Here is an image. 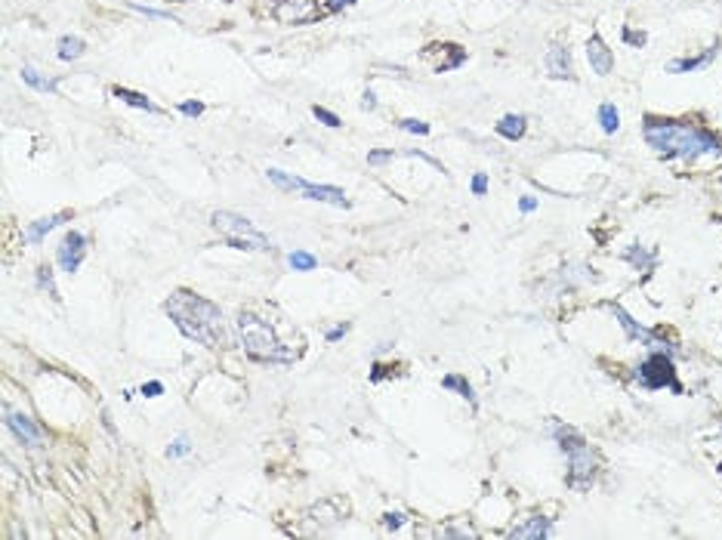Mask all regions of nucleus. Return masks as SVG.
<instances>
[{"label": "nucleus", "instance_id": "18", "mask_svg": "<svg viewBox=\"0 0 722 540\" xmlns=\"http://www.w3.org/2000/svg\"><path fill=\"white\" fill-rule=\"evenodd\" d=\"M22 80L28 87H34V90H41V93H56V87H59V80L43 78L37 68H22Z\"/></svg>", "mask_w": 722, "mask_h": 540}, {"label": "nucleus", "instance_id": "30", "mask_svg": "<svg viewBox=\"0 0 722 540\" xmlns=\"http://www.w3.org/2000/svg\"><path fill=\"white\" fill-rule=\"evenodd\" d=\"M405 522H407V516H405V512H389V516H386V528H389V531L401 528V525H405Z\"/></svg>", "mask_w": 722, "mask_h": 540}, {"label": "nucleus", "instance_id": "14", "mask_svg": "<svg viewBox=\"0 0 722 540\" xmlns=\"http://www.w3.org/2000/svg\"><path fill=\"white\" fill-rule=\"evenodd\" d=\"M68 219V213H56V216H43V219H37V222H31L28 226V232H25V238L31 241V244H41L43 241V235L50 232V228H56L59 222H65Z\"/></svg>", "mask_w": 722, "mask_h": 540}, {"label": "nucleus", "instance_id": "9", "mask_svg": "<svg viewBox=\"0 0 722 540\" xmlns=\"http://www.w3.org/2000/svg\"><path fill=\"white\" fill-rule=\"evenodd\" d=\"M84 257H87V238L81 232H68L59 247V266L65 272H78Z\"/></svg>", "mask_w": 722, "mask_h": 540}, {"label": "nucleus", "instance_id": "2", "mask_svg": "<svg viewBox=\"0 0 722 540\" xmlns=\"http://www.w3.org/2000/svg\"><path fill=\"white\" fill-rule=\"evenodd\" d=\"M645 139L655 151L673 158H701L719 151V142L707 130H698L692 124H673V120H645Z\"/></svg>", "mask_w": 722, "mask_h": 540}, {"label": "nucleus", "instance_id": "26", "mask_svg": "<svg viewBox=\"0 0 722 540\" xmlns=\"http://www.w3.org/2000/svg\"><path fill=\"white\" fill-rule=\"evenodd\" d=\"M185 454H189V435L173 438V442H170V448H167V457H185Z\"/></svg>", "mask_w": 722, "mask_h": 540}, {"label": "nucleus", "instance_id": "17", "mask_svg": "<svg viewBox=\"0 0 722 540\" xmlns=\"http://www.w3.org/2000/svg\"><path fill=\"white\" fill-rule=\"evenodd\" d=\"M114 96L120 99V102H127V105H133V108H142V111H161L155 102H149V99L142 96V93H136V90H124V87H114Z\"/></svg>", "mask_w": 722, "mask_h": 540}, {"label": "nucleus", "instance_id": "33", "mask_svg": "<svg viewBox=\"0 0 722 540\" xmlns=\"http://www.w3.org/2000/svg\"><path fill=\"white\" fill-rule=\"evenodd\" d=\"M133 10L145 12V16H155V19H173L170 12H164V10H151V6H133Z\"/></svg>", "mask_w": 722, "mask_h": 540}, {"label": "nucleus", "instance_id": "10", "mask_svg": "<svg viewBox=\"0 0 722 540\" xmlns=\"http://www.w3.org/2000/svg\"><path fill=\"white\" fill-rule=\"evenodd\" d=\"M546 72H549V78H555V80H571L574 78L571 53H568L562 43H553V47L546 50Z\"/></svg>", "mask_w": 722, "mask_h": 540}, {"label": "nucleus", "instance_id": "3", "mask_svg": "<svg viewBox=\"0 0 722 540\" xmlns=\"http://www.w3.org/2000/svg\"><path fill=\"white\" fill-rule=\"evenodd\" d=\"M238 334H241V343H244L247 355H251L253 361H272V365L281 361V365H287V361L293 358V355L281 346L278 336H275L272 324H266L263 318H257V315H241Z\"/></svg>", "mask_w": 722, "mask_h": 540}, {"label": "nucleus", "instance_id": "8", "mask_svg": "<svg viewBox=\"0 0 722 540\" xmlns=\"http://www.w3.org/2000/svg\"><path fill=\"white\" fill-rule=\"evenodd\" d=\"M608 312H611V315H615V318H617V324H621V327H624V330H627V334L633 336V340H639V343H645V346H651V349H670V343H663V340H661V336H655V334H651V330H648V327H639V324H636V321H633V318H630V315H627V312H624V309H621V306H615V303H608Z\"/></svg>", "mask_w": 722, "mask_h": 540}, {"label": "nucleus", "instance_id": "4", "mask_svg": "<svg viewBox=\"0 0 722 540\" xmlns=\"http://www.w3.org/2000/svg\"><path fill=\"white\" fill-rule=\"evenodd\" d=\"M555 442L562 444V451L568 454V463H571V475H568V485L571 488H590L593 475H596V454L590 451V444L584 442L574 426H565V423H555L553 426Z\"/></svg>", "mask_w": 722, "mask_h": 540}, {"label": "nucleus", "instance_id": "37", "mask_svg": "<svg viewBox=\"0 0 722 540\" xmlns=\"http://www.w3.org/2000/svg\"><path fill=\"white\" fill-rule=\"evenodd\" d=\"M346 3H352V0H330V6H334V10H340V6H346Z\"/></svg>", "mask_w": 722, "mask_h": 540}, {"label": "nucleus", "instance_id": "1", "mask_svg": "<svg viewBox=\"0 0 722 540\" xmlns=\"http://www.w3.org/2000/svg\"><path fill=\"white\" fill-rule=\"evenodd\" d=\"M167 315L173 324L182 330L189 340L204 343V346H220L226 336V324H222V312L210 300L191 294V290H176L167 303H164Z\"/></svg>", "mask_w": 722, "mask_h": 540}, {"label": "nucleus", "instance_id": "34", "mask_svg": "<svg viewBox=\"0 0 722 540\" xmlns=\"http://www.w3.org/2000/svg\"><path fill=\"white\" fill-rule=\"evenodd\" d=\"M346 330H349V324H340V327L328 330V343H337V340H343V336H346Z\"/></svg>", "mask_w": 722, "mask_h": 540}, {"label": "nucleus", "instance_id": "13", "mask_svg": "<svg viewBox=\"0 0 722 540\" xmlns=\"http://www.w3.org/2000/svg\"><path fill=\"white\" fill-rule=\"evenodd\" d=\"M713 56H716V47H710L707 53L701 56H692V59H676V62H667V72L670 74H686V72H694V68H704L713 62Z\"/></svg>", "mask_w": 722, "mask_h": 540}, {"label": "nucleus", "instance_id": "29", "mask_svg": "<svg viewBox=\"0 0 722 540\" xmlns=\"http://www.w3.org/2000/svg\"><path fill=\"white\" fill-rule=\"evenodd\" d=\"M180 111L185 114V118H198V114H204V102H182Z\"/></svg>", "mask_w": 722, "mask_h": 540}, {"label": "nucleus", "instance_id": "31", "mask_svg": "<svg viewBox=\"0 0 722 540\" xmlns=\"http://www.w3.org/2000/svg\"><path fill=\"white\" fill-rule=\"evenodd\" d=\"M519 210H522V213H531V210H538V198H531V195H525V198H519Z\"/></svg>", "mask_w": 722, "mask_h": 540}, {"label": "nucleus", "instance_id": "24", "mask_svg": "<svg viewBox=\"0 0 722 540\" xmlns=\"http://www.w3.org/2000/svg\"><path fill=\"white\" fill-rule=\"evenodd\" d=\"M399 127L407 133H417V136H426V133H429V124H423V120H417V118H401Z\"/></svg>", "mask_w": 722, "mask_h": 540}, {"label": "nucleus", "instance_id": "21", "mask_svg": "<svg viewBox=\"0 0 722 540\" xmlns=\"http://www.w3.org/2000/svg\"><path fill=\"white\" fill-rule=\"evenodd\" d=\"M287 263H290V269H297V272H312L318 266V259L306 250H293L290 257H287Z\"/></svg>", "mask_w": 722, "mask_h": 540}, {"label": "nucleus", "instance_id": "28", "mask_svg": "<svg viewBox=\"0 0 722 540\" xmlns=\"http://www.w3.org/2000/svg\"><path fill=\"white\" fill-rule=\"evenodd\" d=\"M472 192L482 198V195L488 192V176H485V173H476V176H472Z\"/></svg>", "mask_w": 722, "mask_h": 540}, {"label": "nucleus", "instance_id": "36", "mask_svg": "<svg viewBox=\"0 0 722 540\" xmlns=\"http://www.w3.org/2000/svg\"><path fill=\"white\" fill-rule=\"evenodd\" d=\"M364 108H374V93H364Z\"/></svg>", "mask_w": 722, "mask_h": 540}, {"label": "nucleus", "instance_id": "7", "mask_svg": "<svg viewBox=\"0 0 722 540\" xmlns=\"http://www.w3.org/2000/svg\"><path fill=\"white\" fill-rule=\"evenodd\" d=\"M3 420H6V426L16 432V438L22 444H28V448H41V429H37L34 420H28L25 414H19V411H12V408H3Z\"/></svg>", "mask_w": 722, "mask_h": 540}, {"label": "nucleus", "instance_id": "23", "mask_svg": "<svg viewBox=\"0 0 722 540\" xmlns=\"http://www.w3.org/2000/svg\"><path fill=\"white\" fill-rule=\"evenodd\" d=\"M624 257H627L630 263H636L642 272H648L651 266H655V257H645V250H639V247H633V250H627V253H624Z\"/></svg>", "mask_w": 722, "mask_h": 540}, {"label": "nucleus", "instance_id": "25", "mask_svg": "<svg viewBox=\"0 0 722 540\" xmlns=\"http://www.w3.org/2000/svg\"><path fill=\"white\" fill-rule=\"evenodd\" d=\"M312 114H315V118H318V120H321V124H328V127H334V130H337V127H343V120H340V118H337V114H334V111H328V108H321V105H315V108H312Z\"/></svg>", "mask_w": 722, "mask_h": 540}, {"label": "nucleus", "instance_id": "16", "mask_svg": "<svg viewBox=\"0 0 722 540\" xmlns=\"http://www.w3.org/2000/svg\"><path fill=\"white\" fill-rule=\"evenodd\" d=\"M266 180L272 182V186H278L281 192H299V186H303V176H293V173H284V170H266Z\"/></svg>", "mask_w": 722, "mask_h": 540}, {"label": "nucleus", "instance_id": "15", "mask_svg": "<svg viewBox=\"0 0 722 540\" xmlns=\"http://www.w3.org/2000/svg\"><path fill=\"white\" fill-rule=\"evenodd\" d=\"M525 127L528 120L522 118V114H507V118H500V124H497V133L507 139H522L525 136Z\"/></svg>", "mask_w": 722, "mask_h": 540}, {"label": "nucleus", "instance_id": "35", "mask_svg": "<svg viewBox=\"0 0 722 540\" xmlns=\"http://www.w3.org/2000/svg\"><path fill=\"white\" fill-rule=\"evenodd\" d=\"M621 34H624V41H630V43H633V47H639V43H642V41H645V37H642V34H639V31H630V28H624V31H621Z\"/></svg>", "mask_w": 722, "mask_h": 540}, {"label": "nucleus", "instance_id": "27", "mask_svg": "<svg viewBox=\"0 0 722 540\" xmlns=\"http://www.w3.org/2000/svg\"><path fill=\"white\" fill-rule=\"evenodd\" d=\"M392 161V151H370L368 155V164L370 167H383V164Z\"/></svg>", "mask_w": 722, "mask_h": 540}, {"label": "nucleus", "instance_id": "22", "mask_svg": "<svg viewBox=\"0 0 722 540\" xmlns=\"http://www.w3.org/2000/svg\"><path fill=\"white\" fill-rule=\"evenodd\" d=\"M442 386H445V389H454V392H460V396H463L469 404H476V396H472L469 383H466L463 377H445V380H442Z\"/></svg>", "mask_w": 722, "mask_h": 540}, {"label": "nucleus", "instance_id": "6", "mask_svg": "<svg viewBox=\"0 0 722 540\" xmlns=\"http://www.w3.org/2000/svg\"><path fill=\"white\" fill-rule=\"evenodd\" d=\"M636 377H639V383L648 386V389L673 386L676 392H682L679 380H676V371H673V361H670L663 352H657V355H651L648 361H642V365H639V374H636Z\"/></svg>", "mask_w": 722, "mask_h": 540}, {"label": "nucleus", "instance_id": "12", "mask_svg": "<svg viewBox=\"0 0 722 540\" xmlns=\"http://www.w3.org/2000/svg\"><path fill=\"white\" fill-rule=\"evenodd\" d=\"M549 534H553V522L543 519V516L531 519V522H525V525H519V528L509 531V537H516V540H522V537H525V540H543Z\"/></svg>", "mask_w": 722, "mask_h": 540}, {"label": "nucleus", "instance_id": "11", "mask_svg": "<svg viewBox=\"0 0 722 540\" xmlns=\"http://www.w3.org/2000/svg\"><path fill=\"white\" fill-rule=\"evenodd\" d=\"M586 59H590V65H593V72H596V74H608L611 68H615V59H611L608 43H605L599 34H593L590 43H586Z\"/></svg>", "mask_w": 722, "mask_h": 540}, {"label": "nucleus", "instance_id": "19", "mask_svg": "<svg viewBox=\"0 0 722 540\" xmlns=\"http://www.w3.org/2000/svg\"><path fill=\"white\" fill-rule=\"evenodd\" d=\"M84 53V41L81 37H74V34H65L59 41V59H65V62H72V59H78V56Z\"/></svg>", "mask_w": 722, "mask_h": 540}, {"label": "nucleus", "instance_id": "20", "mask_svg": "<svg viewBox=\"0 0 722 540\" xmlns=\"http://www.w3.org/2000/svg\"><path fill=\"white\" fill-rule=\"evenodd\" d=\"M599 124H602L605 133H615L617 124H621V118H617V108L611 102H602L599 105Z\"/></svg>", "mask_w": 722, "mask_h": 540}, {"label": "nucleus", "instance_id": "5", "mask_svg": "<svg viewBox=\"0 0 722 540\" xmlns=\"http://www.w3.org/2000/svg\"><path fill=\"white\" fill-rule=\"evenodd\" d=\"M210 219H213L216 232H220L232 247H238V250H272V241L266 238L251 219H244L241 213L216 210Z\"/></svg>", "mask_w": 722, "mask_h": 540}, {"label": "nucleus", "instance_id": "32", "mask_svg": "<svg viewBox=\"0 0 722 540\" xmlns=\"http://www.w3.org/2000/svg\"><path fill=\"white\" fill-rule=\"evenodd\" d=\"M161 392H164V383H158V380H155V383H145V386H142V396H149V398L161 396Z\"/></svg>", "mask_w": 722, "mask_h": 540}]
</instances>
